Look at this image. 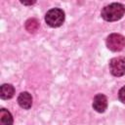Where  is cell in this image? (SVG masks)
Here are the masks:
<instances>
[{
	"label": "cell",
	"instance_id": "obj_6",
	"mask_svg": "<svg viewBox=\"0 0 125 125\" xmlns=\"http://www.w3.org/2000/svg\"><path fill=\"white\" fill-rule=\"evenodd\" d=\"M18 103L21 107L24 109H28L32 105V98L28 92H22L18 97Z\"/></svg>",
	"mask_w": 125,
	"mask_h": 125
},
{
	"label": "cell",
	"instance_id": "obj_5",
	"mask_svg": "<svg viewBox=\"0 0 125 125\" xmlns=\"http://www.w3.org/2000/svg\"><path fill=\"white\" fill-rule=\"evenodd\" d=\"M93 107L98 112H104L107 107V99L103 94H98L95 96L93 101Z\"/></svg>",
	"mask_w": 125,
	"mask_h": 125
},
{
	"label": "cell",
	"instance_id": "obj_8",
	"mask_svg": "<svg viewBox=\"0 0 125 125\" xmlns=\"http://www.w3.org/2000/svg\"><path fill=\"white\" fill-rule=\"evenodd\" d=\"M0 125H13V116L5 108L0 110Z\"/></svg>",
	"mask_w": 125,
	"mask_h": 125
},
{
	"label": "cell",
	"instance_id": "obj_7",
	"mask_svg": "<svg viewBox=\"0 0 125 125\" xmlns=\"http://www.w3.org/2000/svg\"><path fill=\"white\" fill-rule=\"evenodd\" d=\"M15 94V88L11 84H3L0 89V96L3 100L11 99Z\"/></svg>",
	"mask_w": 125,
	"mask_h": 125
},
{
	"label": "cell",
	"instance_id": "obj_2",
	"mask_svg": "<svg viewBox=\"0 0 125 125\" xmlns=\"http://www.w3.org/2000/svg\"><path fill=\"white\" fill-rule=\"evenodd\" d=\"M45 21L51 27H59L64 21V13L62 10L55 8L47 12L45 16Z\"/></svg>",
	"mask_w": 125,
	"mask_h": 125
},
{
	"label": "cell",
	"instance_id": "obj_1",
	"mask_svg": "<svg viewBox=\"0 0 125 125\" xmlns=\"http://www.w3.org/2000/svg\"><path fill=\"white\" fill-rule=\"evenodd\" d=\"M125 14V7L120 3H112L105 6L102 10V17L107 21L120 20Z\"/></svg>",
	"mask_w": 125,
	"mask_h": 125
},
{
	"label": "cell",
	"instance_id": "obj_9",
	"mask_svg": "<svg viewBox=\"0 0 125 125\" xmlns=\"http://www.w3.org/2000/svg\"><path fill=\"white\" fill-rule=\"evenodd\" d=\"M39 27V22L36 19H29L26 21L25 22V29L28 31V32H35Z\"/></svg>",
	"mask_w": 125,
	"mask_h": 125
},
{
	"label": "cell",
	"instance_id": "obj_3",
	"mask_svg": "<svg viewBox=\"0 0 125 125\" xmlns=\"http://www.w3.org/2000/svg\"><path fill=\"white\" fill-rule=\"evenodd\" d=\"M106 47L112 52H119L125 47V37L118 33H111L106 38Z\"/></svg>",
	"mask_w": 125,
	"mask_h": 125
},
{
	"label": "cell",
	"instance_id": "obj_4",
	"mask_svg": "<svg viewBox=\"0 0 125 125\" xmlns=\"http://www.w3.org/2000/svg\"><path fill=\"white\" fill-rule=\"evenodd\" d=\"M109 70L114 76H122L125 74V58L116 57L109 62Z\"/></svg>",
	"mask_w": 125,
	"mask_h": 125
},
{
	"label": "cell",
	"instance_id": "obj_11",
	"mask_svg": "<svg viewBox=\"0 0 125 125\" xmlns=\"http://www.w3.org/2000/svg\"><path fill=\"white\" fill-rule=\"evenodd\" d=\"M21 3H22L23 5H32V4L35 3V1H31V2H24V1H21Z\"/></svg>",
	"mask_w": 125,
	"mask_h": 125
},
{
	"label": "cell",
	"instance_id": "obj_10",
	"mask_svg": "<svg viewBox=\"0 0 125 125\" xmlns=\"http://www.w3.org/2000/svg\"><path fill=\"white\" fill-rule=\"evenodd\" d=\"M118 99L121 103L125 104V86H123L118 92Z\"/></svg>",
	"mask_w": 125,
	"mask_h": 125
}]
</instances>
